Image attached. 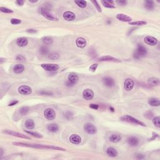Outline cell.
Listing matches in <instances>:
<instances>
[{
	"instance_id": "cell-29",
	"label": "cell",
	"mask_w": 160,
	"mask_h": 160,
	"mask_svg": "<svg viewBox=\"0 0 160 160\" xmlns=\"http://www.w3.org/2000/svg\"><path fill=\"white\" fill-rule=\"evenodd\" d=\"M121 140V136L119 135V134H112V135L109 137V140H110V141L114 143H118V142H119Z\"/></svg>"
},
{
	"instance_id": "cell-39",
	"label": "cell",
	"mask_w": 160,
	"mask_h": 160,
	"mask_svg": "<svg viewBox=\"0 0 160 160\" xmlns=\"http://www.w3.org/2000/svg\"><path fill=\"white\" fill-rule=\"evenodd\" d=\"M0 11L3 13H13V10H10V9L6 8H4V7H1L0 8Z\"/></svg>"
},
{
	"instance_id": "cell-33",
	"label": "cell",
	"mask_w": 160,
	"mask_h": 160,
	"mask_svg": "<svg viewBox=\"0 0 160 160\" xmlns=\"http://www.w3.org/2000/svg\"><path fill=\"white\" fill-rule=\"evenodd\" d=\"M48 58L50 59V60H58V59L60 58V55H59V54L58 53L52 52L50 53V54H49Z\"/></svg>"
},
{
	"instance_id": "cell-52",
	"label": "cell",
	"mask_w": 160,
	"mask_h": 160,
	"mask_svg": "<svg viewBox=\"0 0 160 160\" xmlns=\"http://www.w3.org/2000/svg\"><path fill=\"white\" fill-rule=\"evenodd\" d=\"M110 109H111V111H113V112L114 110H115L113 108H110Z\"/></svg>"
},
{
	"instance_id": "cell-40",
	"label": "cell",
	"mask_w": 160,
	"mask_h": 160,
	"mask_svg": "<svg viewBox=\"0 0 160 160\" xmlns=\"http://www.w3.org/2000/svg\"><path fill=\"white\" fill-rule=\"evenodd\" d=\"M21 23V20H19V19L16 18H13L11 20V23L12 25H18Z\"/></svg>"
},
{
	"instance_id": "cell-31",
	"label": "cell",
	"mask_w": 160,
	"mask_h": 160,
	"mask_svg": "<svg viewBox=\"0 0 160 160\" xmlns=\"http://www.w3.org/2000/svg\"><path fill=\"white\" fill-rule=\"evenodd\" d=\"M43 42L45 44H51L53 43V39L50 36H44L42 38Z\"/></svg>"
},
{
	"instance_id": "cell-22",
	"label": "cell",
	"mask_w": 160,
	"mask_h": 160,
	"mask_svg": "<svg viewBox=\"0 0 160 160\" xmlns=\"http://www.w3.org/2000/svg\"><path fill=\"white\" fill-rule=\"evenodd\" d=\"M148 104L151 106H159L160 105L159 100L158 98H151L148 100Z\"/></svg>"
},
{
	"instance_id": "cell-18",
	"label": "cell",
	"mask_w": 160,
	"mask_h": 160,
	"mask_svg": "<svg viewBox=\"0 0 160 160\" xmlns=\"http://www.w3.org/2000/svg\"><path fill=\"white\" fill-rule=\"evenodd\" d=\"M103 83L107 87H112L115 85V81L111 78L109 77H106L104 78L103 79Z\"/></svg>"
},
{
	"instance_id": "cell-51",
	"label": "cell",
	"mask_w": 160,
	"mask_h": 160,
	"mask_svg": "<svg viewBox=\"0 0 160 160\" xmlns=\"http://www.w3.org/2000/svg\"><path fill=\"white\" fill-rule=\"evenodd\" d=\"M29 2H30V3H34L38 2V1H37V0H36V1H31V0H29Z\"/></svg>"
},
{
	"instance_id": "cell-24",
	"label": "cell",
	"mask_w": 160,
	"mask_h": 160,
	"mask_svg": "<svg viewBox=\"0 0 160 160\" xmlns=\"http://www.w3.org/2000/svg\"><path fill=\"white\" fill-rule=\"evenodd\" d=\"M25 67L23 65L18 64L15 65L13 68V71H14L16 74H20L22 72L24 71Z\"/></svg>"
},
{
	"instance_id": "cell-32",
	"label": "cell",
	"mask_w": 160,
	"mask_h": 160,
	"mask_svg": "<svg viewBox=\"0 0 160 160\" xmlns=\"http://www.w3.org/2000/svg\"><path fill=\"white\" fill-rule=\"evenodd\" d=\"M25 132H26V133H28V134H30V135L34 136V137L37 138H43V136L41 135V134H39V133H38L37 132H35V131H25Z\"/></svg>"
},
{
	"instance_id": "cell-50",
	"label": "cell",
	"mask_w": 160,
	"mask_h": 160,
	"mask_svg": "<svg viewBox=\"0 0 160 160\" xmlns=\"http://www.w3.org/2000/svg\"><path fill=\"white\" fill-rule=\"evenodd\" d=\"M0 152H1V154H0V156H3V151L2 149H0Z\"/></svg>"
},
{
	"instance_id": "cell-49",
	"label": "cell",
	"mask_w": 160,
	"mask_h": 160,
	"mask_svg": "<svg viewBox=\"0 0 160 160\" xmlns=\"http://www.w3.org/2000/svg\"><path fill=\"white\" fill-rule=\"evenodd\" d=\"M5 61H6L5 58H0V64L1 65L3 64V63Z\"/></svg>"
},
{
	"instance_id": "cell-38",
	"label": "cell",
	"mask_w": 160,
	"mask_h": 160,
	"mask_svg": "<svg viewBox=\"0 0 160 160\" xmlns=\"http://www.w3.org/2000/svg\"><path fill=\"white\" fill-rule=\"evenodd\" d=\"M39 52L43 55H46L48 53V49L45 46H42L39 50Z\"/></svg>"
},
{
	"instance_id": "cell-12",
	"label": "cell",
	"mask_w": 160,
	"mask_h": 160,
	"mask_svg": "<svg viewBox=\"0 0 160 160\" xmlns=\"http://www.w3.org/2000/svg\"><path fill=\"white\" fill-rule=\"evenodd\" d=\"M68 81L69 83H71L73 85L74 84H76L78 83V79H79V78H78V76L76 75V73H71L69 75V76L68 77Z\"/></svg>"
},
{
	"instance_id": "cell-36",
	"label": "cell",
	"mask_w": 160,
	"mask_h": 160,
	"mask_svg": "<svg viewBox=\"0 0 160 160\" xmlns=\"http://www.w3.org/2000/svg\"><path fill=\"white\" fill-rule=\"evenodd\" d=\"M159 121H160V118L159 116L155 117V118H153V124H155V126L158 128L160 127Z\"/></svg>"
},
{
	"instance_id": "cell-17",
	"label": "cell",
	"mask_w": 160,
	"mask_h": 160,
	"mask_svg": "<svg viewBox=\"0 0 160 160\" xmlns=\"http://www.w3.org/2000/svg\"><path fill=\"white\" fill-rule=\"evenodd\" d=\"M63 18L66 21H73L76 18V16L73 12L71 11H66L63 13Z\"/></svg>"
},
{
	"instance_id": "cell-48",
	"label": "cell",
	"mask_w": 160,
	"mask_h": 160,
	"mask_svg": "<svg viewBox=\"0 0 160 160\" xmlns=\"http://www.w3.org/2000/svg\"><path fill=\"white\" fill-rule=\"evenodd\" d=\"M26 31H27L28 33H36V31L35 30V29H28V30H26Z\"/></svg>"
},
{
	"instance_id": "cell-20",
	"label": "cell",
	"mask_w": 160,
	"mask_h": 160,
	"mask_svg": "<svg viewBox=\"0 0 160 160\" xmlns=\"http://www.w3.org/2000/svg\"><path fill=\"white\" fill-rule=\"evenodd\" d=\"M128 143L131 146H136L139 144V140L134 136H131L128 138Z\"/></svg>"
},
{
	"instance_id": "cell-35",
	"label": "cell",
	"mask_w": 160,
	"mask_h": 160,
	"mask_svg": "<svg viewBox=\"0 0 160 160\" xmlns=\"http://www.w3.org/2000/svg\"><path fill=\"white\" fill-rule=\"evenodd\" d=\"M147 24L146 21H133V22H130L129 25H136V26H143V25H145Z\"/></svg>"
},
{
	"instance_id": "cell-8",
	"label": "cell",
	"mask_w": 160,
	"mask_h": 160,
	"mask_svg": "<svg viewBox=\"0 0 160 160\" xmlns=\"http://www.w3.org/2000/svg\"><path fill=\"white\" fill-rule=\"evenodd\" d=\"M45 118L48 120H53L56 117V113L51 108H48L44 112Z\"/></svg>"
},
{
	"instance_id": "cell-21",
	"label": "cell",
	"mask_w": 160,
	"mask_h": 160,
	"mask_svg": "<svg viewBox=\"0 0 160 160\" xmlns=\"http://www.w3.org/2000/svg\"><path fill=\"white\" fill-rule=\"evenodd\" d=\"M16 44L20 47L25 46L28 44V39L26 38H24V37H21V38H18L16 40Z\"/></svg>"
},
{
	"instance_id": "cell-41",
	"label": "cell",
	"mask_w": 160,
	"mask_h": 160,
	"mask_svg": "<svg viewBox=\"0 0 160 160\" xmlns=\"http://www.w3.org/2000/svg\"><path fill=\"white\" fill-rule=\"evenodd\" d=\"M98 66V65L96 64V63H95V64H93L90 66V68H89V69H90V71H91V72H94L96 70V69H97Z\"/></svg>"
},
{
	"instance_id": "cell-34",
	"label": "cell",
	"mask_w": 160,
	"mask_h": 160,
	"mask_svg": "<svg viewBox=\"0 0 160 160\" xmlns=\"http://www.w3.org/2000/svg\"><path fill=\"white\" fill-rule=\"evenodd\" d=\"M75 3H76L78 6L80 7V8H84L86 6L87 3L86 1H83V0H78V1H75Z\"/></svg>"
},
{
	"instance_id": "cell-9",
	"label": "cell",
	"mask_w": 160,
	"mask_h": 160,
	"mask_svg": "<svg viewBox=\"0 0 160 160\" xmlns=\"http://www.w3.org/2000/svg\"><path fill=\"white\" fill-rule=\"evenodd\" d=\"M134 83L133 79H130V78H127V79L124 81V88L127 91H131V90H132L133 88H134Z\"/></svg>"
},
{
	"instance_id": "cell-30",
	"label": "cell",
	"mask_w": 160,
	"mask_h": 160,
	"mask_svg": "<svg viewBox=\"0 0 160 160\" xmlns=\"http://www.w3.org/2000/svg\"><path fill=\"white\" fill-rule=\"evenodd\" d=\"M145 7L148 10H152L154 8V2L153 1H145Z\"/></svg>"
},
{
	"instance_id": "cell-43",
	"label": "cell",
	"mask_w": 160,
	"mask_h": 160,
	"mask_svg": "<svg viewBox=\"0 0 160 160\" xmlns=\"http://www.w3.org/2000/svg\"><path fill=\"white\" fill-rule=\"evenodd\" d=\"M92 3H94V6L96 7V8H97L98 11H99V12H101V8L100 6H99L98 3V2L96 1H92Z\"/></svg>"
},
{
	"instance_id": "cell-47",
	"label": "cell",
	"mask_w": 160,
	"mask_h": 160,
	"mask_svg": "<svg viewBox=\"0 0 160 160\" xmlns=\"http://www.w3.org/2000/svg\"><path fill=\"white\" fill-rule=\"evenodd\" d=\"M18 103V101H11V103H10V104L8 105V106H14V105H15L16 104H17Z\"/></svg>"
},
{
	"instance_id": "cell-44",
	"label": "cell",
	"mask_w": 160,
	"mask_h": 160,
	"mask_svg": "<svg viewBox=\"0 0 160 160\" xmlns=\"http://www.w3.org/2000/svg\"><path fill=\"white\" fill-rule=\"evenodd\" d=\"M116 3H118L119 4H120V5H122V6H124V5H126L127 3V1H124V0H118V1H116Z\"/></svg>"
},
{
	"instance_id": "cell-37",
	"label": "cell",
	"mask_w": 160,
	"mask_h": 160,
	"mask_svg": "<svg viewBox=\"0 0 160 160\" xmlns=\"http://www.w3.org/2000/svg\"><path fill=\"white\" fill-rule=\"evenodd\" d=\"M28 111H29V108H28V107H27V106H25V107L21 108L20 109V113H21V115L23 116V115H26V114H27Z\"/></svg>"
},
{
	"instance_id": "cell-19",
	"label": "cell",
	"mask_w": 160,
	"mask_h": 160,
	"mask_svg": "<svg viewBox=\"0 0 160 160\" xmlns=\"http://www.w3.org/2000/svg\"><path fill=\"white\" fill-rule=\"evenodd\" d=\"M76 43L78 48H84L86 46V41L83 38H78L76 39Z\"/></svg>"
},
{
	"instance_id": "cell-26",
	"label": "cell",
	"mask_w": 160,
	"mask_h": 160,
	"mask_svg": "<svg viewBox=\"0 0 160 160\" xmlns=\"http://www.w3.org/2000/svg\"><path fill=\"white\" fill-rule=\"evenodd\" d=\"M25 127L28 130H33L35 128V123H34L33 120L31 119H28L25 121Z\"/></svg>"
},
{
	"instance_id": "cell-28",
	"label": "cell",
	"mask_w": 160,
	"mask_h": 160,
	"mask_svg": "<svg viewBox=\"0 0 160 160\" xmlns=\"http://www.w3.org/2000/svg\"><path fill=\"white\" fill-rule=\"evenodd\" d=\"M159 79L156 78H151L148 79V84L149 85L153 86H158L159 84Z\"/></svg>"
},
{
	"instance_id": "cell-42",
	"label": "cell",
	"mask_w": 160,
	"mask_h": 160,
	"mask_svg": "<svg viewBox=\"0 0 160 160\" xmlns=\"http://www.w3.org/2000/svg\"><path fill=\"white\" fill-rule=\"evenodd\" d=\"M16 60L19 61L24 62L26 61V58H25L23 55H21V54H19V55H18L17 56H16Z\"/></svg>"
},
{
	"instance_id": "cell-13",
	"label": "cell",
	"mask_w": 160,
	"mask_h": 160,
	"mask_svg": "<svg viewBox=\"0 0 160 160\" xmlns=\"http://www.w3.org/2000/svg\"><path fill=\"white\" fill-rule=\"evenodd\" d=\"M145 42L146 43V44H149V45L155 46V45H156V44H157V43H158V39L153 36H148L145 37Z\"/></svg>"
},
{
	"instance_id": "cell-3",
	"label": "cell",
	"mask_w": 160,
	"mask_h": 160,
	"mask_svg": "<svg viewBox=\"0 0 160 160\" xmlns=\"http://www.w3.org/2000/svg\"><path fill=\"white\" fill-rule=\"evenodd\" d=\"M16 146H26V147L33 148H40V149H51V146H45V145H29L27 143H19V142H15L13 143Z\"/></svg>"
},
{
	"instance_id": "cell-5",
	"label": "cell",
	"mask_w": 160,
	"mask_h": 160,
	"mask_svg": "<svg viewBox=\"0 0 160 160\" xmlns=\"http://www.w3.org/2000/svg\"><path fill=\"white\" fill-rule=\"evenodd\" d=\"M84 130L89 134H94L97 132V128L91 123H86L84 124Z\"/></svg>"
},
{
	"instance_id": "cell-14",
	"label": "cell",
	"mask_w": 160,
	"mask_h": 160,
	"mask_svg": "<svg viewBox=\"0 0 160 160\" xmlns=\"http://www.w3.org/2000/svg\"><path fill=\"white\" fill-rule=\"evenodd\" d=\"M99 60L100 61H111V62H116V63H119L121 61L118 60V59L112 57L110 56H104L101 57Z\"/></svg>"
},
{
	"instance_id": "cell-27",
	"label": "cell",
	"mask_w": 160,
	"mask_h": 160,
	"mask_svg": "<svg viewBox=\"0 0 160 160\" xmlns=\"http://www.w3.org/2000/svg\"><path fill=\"white\" fill-rule=\"evenodd\" d=\"M48 130L50 132L56 133L59 130V127L56 124L52 123L48 126Z\"/></svg>"
},
{
	"instance_id": "cell-2",
	"label": "cell",
	"mask_w": 160,
	"mask_h": 160,
	"mask_svg": "<svg viewBox=\"0 0 160 160\" xmlns=\"http://www.w3.org/2000/svg\"><path fill=\"white\" fill-rule=\"evenodd\" d=\"M121 121H125V122L128 123H131L138 124V125L142 126H146V124H145L144 123H143L142 121H140V120L136 119V118H133V117L129 116V115H126V116H123L121 118Z\"/></svg>"
},
{
	"instance_id": "cell-46",
	"label": "cell",
	"mask_w": 160,
	"mask_h": 160,
	"mask_svg": "<svg viewBox=\"0 0 160 160\" xmlns=\"http://www.w3.org/2000/svg\"><path fill=\"white\" fill-rule=\"evenodd\" d=\"M16 3L20 6H23L25 3V1H21V0H18L16 1Z\"/></svg>"
},
{
	"instance_id": "cell-4",
	"label": "cell",
	"mask_w": 160,
	"mask_h": 160,
	"mask_svg": "<svg viewBox=\"0 0 160 160\" xmlns=\"http://www.w3.org/2000/svg\"><path fill=\"white\" fill-rule=\"evenodd\" d=\"M40 12H41V14H42L44 18H46L48 19L49 20L51 21L58 20V19L55 16L53 15L50 11H49L46 8H41Z\"/></svg>"
},
{
	"instance_id": "cell-7",
	"label": "cell",
	"mask_w": 160,
	"mask_h": 160,
	"mask_svg": "<svg viewBox=\"0 0 160 160\" xmlns=\"http://www.w3.org/2000/svg\"><path fill=\"white\" fill-rule=\"evenodd\" d=\"M41 66L47 71H55L60 68L59 65L56 64H42Z\"/></svg>"
},
{
	"instance_id": "cell-45",
	"label": "cell",
	"mask_w": 160,
	"mask_h": 160,
	"mask_svg": "<svg viewBox=\"0 0 160 160\" xmlns=\"http://www.w3.org/2000/svg\"><path fill=\"white\" fill-rule=\"evenodd\" d=\"M89 107L93 109H98L99 108V106L96 104H91V105H90Z\"/></svg>"
},
{
	"instance_id": "cell-16",
	"label": "cell",
	"mask_w": 160,
	"mask_h": 160,
	"mask_svg": "<svg viewBox=\"0 0 160 160\" xmlns=\"http://www.w3.org/2000/svg\"><path fill=\"white\" fill-rule=\"evenodd\" d=\"M69 141L73 144L74 145H79L81 142V137L78 134H72L69 137Z\"/></svg>"
},
{
	"instance_id": "cell-6",
	"label": "cell",
	"mask_w": 160,
	"mask_h": 160,
	"mask_svg": "<svg viewBox=\"0 0 160 160\" xmlns=\"http://www.w3.org/2000/svg\"><path fill=\"white\" fill-rule=\"evenodd\" d=\"M3 133H4V134H9V135H11L13 136H16V137H18V138H24V139H27V140H30V138L28 137V136L25 135V134H21V133L15 132L14 131H11V130H4L3 131Z\"/></svg>"
},
{
	"instance_id": "cell-15",
	"label": "cell",
	"mask_w": 160,
	"mask_h": 160,
	"mask_svg": "<svg viewBox=\"0 0 160 160\" xmlns=\"http://www.w3.org/2000/svg\"><path fill=\"white\" fill-rule=\"evenodd\" d=\"M116 18L118 20L121 21L123 22H129L132 21V18H131L130 16L128 15H126L124 14H118L116 15Z\"/></svg>"
},
{
	"instance_id": "cell-1",
	"label": "cell",
	"mask_w": 160,
	"mask_h": 160,
	"mask_svg": "<svg viewBox=\"0 0 160 160\" xmlns=\"http://www.w3.org/2000/svg\"><path fill=\"white\" fill-rule=\"evenodd\" d=\"M146 54H147V49L141 44H138L133 56L134 58L138 59L140 57H144L146 55Z\"/></svg>"
},
{
	"instance_id": "cell-25",
	"label": "cell",
	"mask_w": 160,
	"mask_h": 160,
	"mask_svg": "<svg viewBox=\"0 0 160 160\" xmlns=\"http://www.w3.org/2000/svg\"><path fill=\"white\" fill-rule=\"evenodd\" d=\"M102 4L105 7L108 8H115L114 5V1H108V0H103L101 1Z\"/></svg>"
},
{
	"instance_id": "cell-23",
	"label": "cell",
	"mask_w": 160,
	"mask_h": 160,
	"mask_svg": "<svg viewBox=\"0 0 160 160\" xmlns=\"http://www.w3.org/2000/svg\"><path fill=\"white\" fill-rule=\"evenodd\" d=\"M106 153L109 156L116 157L118 155V152L115 148L112 147H109L106 149Z\"/></svg>"
},
{
	"instance_id": "cell-11",
	"label": "cell",
	"mask_w": 160,
	"mask_h": 160,
	"mask_svg": "<svg viewBox=\"0 0 160 160\" xmlns=\"http://www.w3.org/2000/svg\"><path fill=\"white\" fill-rule=\"evenodd\" d=\"M83 96L86 100H91L94 97V93L90 89H86L83 92Z\"/></svg>"
},
{
	"instance_id": "cell-10",
	"label": "cell",
	"mask_w": 160,
	"mask_h": 160,
	"mask_svg": "<svg viewBox=\"0 0 160 160\" xmlns=\"http://www.w3.org/2000/svg\"><path fill=\"white\" fill-rule=\"evenodd\" d=\"M18 92L23 95H28V94H31L32 89L28 86H21L19 87Z\"/></svg>"
}]
</instances>
